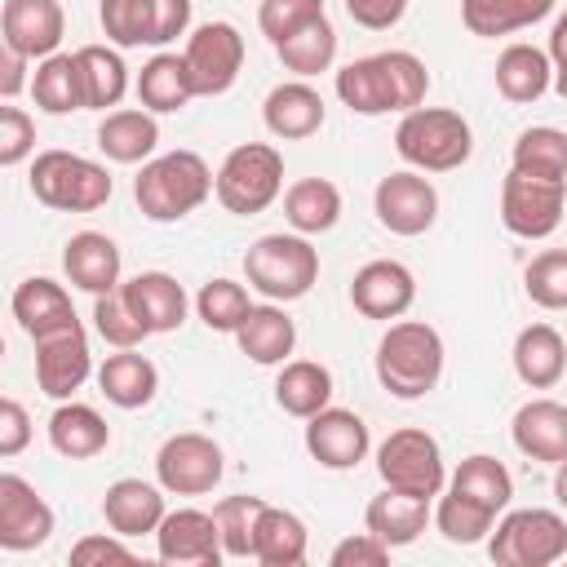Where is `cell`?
Returning <instances> with one entry per match:
<instances>
[{
    "label": "cell",
    "mask_w": 567,
    "mask_h": 567,
    "mask_svg": "<svg viewBox=\"0 0 567 567\" xmlns=\"http://www.w3.org/2000/svg\"><path fill=\"white\" fill-rule=\"evenodd\" d=\"M425 93H430V71L408 49L368 53L337 71V97L354 115H390V111L408 115L425 106Z\"/></svg>",
    "instance_id": "1"
},
{
    "label": "cell",
    "mask_w": 567,
    "mask_h": 567,
    "mask_svg": "<svg viewBox=\"0 0 567 567\" xmlns=\"http://www.w3.org/2000/svg\"><path fill=\"white\" fill-rule=\"evenodd\" d=\"M217 186V173L204 164L199 151H164L142 164L133 177V199L151 221H182L190 217Z\"/></svg>",
    "instance_id": "2"
},
{
    "label": "cell",
    "mask_w": 567,
    "mask_h": 567,
    "mask_svg": "<svg viewBox=\"0 0 567 567\" xmlns=\"http://www.w3.org/2000/svg\"><path fill=\"white\" fill-rule=\"evenodd\" d=\"M443 337L425 319H399L377 341V381L394 399H425L443 381Z\"/></svg>",
    "instance_id": "3"
},
{
    "label": "cell",
    "mask_w": 567,
    "mask_h": 567,
    "mask_svg": "<svg viewBox=\"0 0 567 567\" xmlns=\"http://www.w3.org/2000/svg\"><path fill=\"white\" fill-rule=\"evenodd\" d=\"M394 151L408 168H421V173H452L470 159L474 151V133H470V120L461 111H447V106H416L399 120L394 128Z\"/></svg>",
    "instance_id": "4"
},
{
    "label": "cell",
    "mask_w": 567,
    "mask_h": 567,
    "mask_svg": "<svg viewBox=\"0 0 567 567\" xmlns=\"http://www.w3.org/2000/svg\"><path fill=\"white\" fill-rule=\"evenodd\" d=\"M244 279L266 301H297L319 284V248L310 235H261L244 252Z\"/></svg>",
    "instance_id": "5"
},
{
    "label": "cell",
    "mask_w": 567,
    "mask_h": 567,
    "mask_svg": "<svg viewBox=\"0 0 567 567\" xmlns=\"http://www.w3.org/2000/svg\"><path fill=\"white\" fill-rule=\"evenodd\" d=\"M115 182L106 173V164L84 159L75 151H40L31 164V195L44 208L58 213H93L111 199Z\"/></svg>",
    "instance_id": "6"
},
{
    "label": "cell",
    "mask_w": 567,
    "mask_h": 567,
    "mask_svg": "<svg viewBox=\"0 0 567 567\" xmlns=\"http://www.w3.org/2000/svg\"><path fill=\"white\" fill-rule=\"evenodd\" d=\"M284 190V155L270 142H244L235 146L217 168V204L235 217L266 213Z\"/></svg>",
    "instance_id": "7"
},
{
    "label": "cell",
    "mask_w": 567,
    "mask_h": 567,
    "mask_svg": "<svg viewBox=\"0 0 567 567\" xmlns=\"http://www.w3.org/2000/svg\"><path fill=\"white\" fill-rule=\"evenodd\" d=\"M487 554L496 567H549L567 554V518L558 509H509L492 536Z\"/></svg>",
    "instance_id": "8"
},
{
    "label": "cell",
    "mask_w": 567,
    "mask_h": 567,
    "mask_svg": "<svg viewBox=\"0 0 567 567\" xmlns=\"http://www.w3.org/2000/svg\"><path fill=\"white\" fill-rule=\"evenodd\" d=\"M377 474L385 487L412 492V496H439L447 487V465H443V447L430 430L403 425L394 434L381 439L377 447Z\"/></svg>",
    "instance_id": "9"
},
{
    "label": "cell",
    "mask_w": 567,
    "mask_h": 567,
    "mask_svg": "<svg viewBox=\"0 0 567 567\" xmlns=\"http://www.w3.org/2000/svg\"><path fill=\"white\" fill-rule=\"evenodd\" d=\"M567 213V182L509 168L501 182V221L518 239H549Z\"/></svg>",
    "instance_id": "10"
},
{
    "label": "cell",
    "mask_w": 567,
    "mask_h": 567,
    "mask_svg": "<svg viewBox=\"0 0 567 567\" xmlns=\"http://www.w3.org/2000/svg\"><path fill=\"white\" fill-rule=\"evenodd\" d=\"M221 474H226V456L199 430H182L164 439V447L155 452V483L173 496H208L221 483Z\"/></svg>",
    "instance_id": "11"
},
{
    "label": "cell",
    "mask_w": 567,
    "mask_h": 567,
    "mask_svg": "<svg viewBox=\"0 0 567 567\" xmlns=\"http://www.w3.org/2000/svg\"><path fill=\"white\" fill-rule=\"evenodd\" d=\"M372 213H377V221L390 235L412 239V235H425L434 226V217H439V190H434V182L421 168H399V173H390V177L377 182Z\"/></svg>",
    "instance_id": "12"
},
{
    "label": "cell",
    "mask_w": 567,
    "mask_h": 567,
    "mask_svg": "<svg viewBox=\"0 0 567 567\" xmlns=\"http://www.w3.org/2000/svg\"><path fill=\"white\" fill-rule=\"evenodd\" d=\"M186 66H190V80H195V93L199 97H217L226 93L239 71H244V35L235 22H204L190 31L186 49H182Z\"/></svg>",
    "instance_id": "13"
},
{
    "label": "cell",
    "mask_w": 567,
    "mask_h": 567,
    "mask_svg": "<svg viewBox=\"0 0 567 567\" xmlns=\"http://www.w3.org/2000/svg\"><path fill=\"white\" fill-rule=\"evenodd\" d=\"M93 372V354H89V332L84 323H66L58 332L35 337V385L49 399H71Z\"/></svg>",
    "instance_id": "14"
},
{
    "label": "cell",
    "mask_w": 567,
    "mask_h": 567,
    "mask_svg": "<svg viewBox=\"0 0 567 567\" xmlns=\"http://www.w3.org/2000/svg\"><path fill=\"white\" fill-rule=\"evenodd\" d=\"M155 554L159 563H173V567H217L226 558L221 527L208 509H195V505L173 509L155 532Z\"/></svg>",
    "instance_id": "15"
},
{
    "label": "cell",
    "mask_w": 567,
    "mask_h": 567,
    "mask_svg": "<svg viewBox=\"0 0 567 567\" xmlns=\"http://www.w3.org/2000/svg\"><path fill=\"white\" fill-rule=\"evenodd\" d=\"M416 301V275L394 261V257H377L368 266L354 270L350 279V306L363 315V319H403Z\"/></svg>",
    "instance_id": "16"
},
{
    "label": "cell",
    "mask_w": 567,
    "mask_h": 567,
    "mask_svg": "<svg viewBox=\"0 0 567 567\" xmlns=\"http://www.w3.org/2000/svg\"><path fill=\"white\" fill-rule=\"evenodd\" d=\"M49 536H53L49 501L22 474H0V549L27 554L40 549Z\"/></svg>",
    "instance_id": "17"
},
{
    "label": "cell",
    "mask_w": 567,
    "mask_h": 567,
    "mask_svg": "<svg viewBox=\"0 0 567 567\" xmlns=\"http://www.w3.org/2000/svg\"><path fill=\"white\" fill-rule=\"evenodd\" d=\"M372 447L368 421L350 408H323L306 421V452L323 465V470H354Z\"/></svg>",
    "instance_id": "18"
},
{
    "label": "cell",
    "mask_w": 567,
    "mask_h": 567,
    "mask_svg": "<svg viewBox=\"0 0 567 567\" xmlns=\"http://www.w3.org/2000/svg\"><path fill=\"white\" fill-rule=\"evenodd\" d=\"M66 31V13L58 0H4L0 9V35L4 49L27 53L31 62H44L58 53Z\"/></svg>",
    "instance_id": "19"
},
{
    "label": "cell",
    "mask_w": 567,
    "mask_h": 567,
    "mask_svg": "<svg viewBox=\"0 0 567 567\" xmlns=\"http://www.w3.org/2000/svg\"><path fill=\"white\" fill-rule=\"evenodd\" d=\"M323 115H328V106H323L319 89L306 84V80H284V84H275V89L266 93V102H261L266 128H270L275 137H284V142L315 137V133L323 128Z\"/></svg>",
    "instance_id": "20"
},
{
    "label": "cell",
    "mask_w": 567,
    "mask_h": 567,
    "mask_svg": "<svg viewBox=\"0 0 567 567\" xmlns=\"http://www.w3.org/2000/svg\"><path fill=\"white\" fill-rule=\"evenodd\" d=\"M120 288H124L133 315L146 323L151 337H155V332H177V328L186 323L190 297H186V288H182L173 275H164V270H142V275L124 279Z\"/></svg>",
    "instance_id": "21"
},
{
    "label": "cell",
    "mask_w": 567,
    "mask_h": 567,
    "mask_svg": "<svg viewBox=\"0 0 567 567\" xmlns=\"http://www.w3.org/2000/svg\"><path fill=\"white\" fill-rule=\"evenodd\" d=\"M164 487L146 478H115L102 496V518L120 536H155L164 523Z\"/></svg>",
    "instance_id": "22"
},
{
    "label": "cell",
    "mask_w": 567,
    "mask_h": 567,
    "mask_svg": "<svg viewBox=\"0 0 567 567\" xmlns=\"http://www.w3.org/2000/svg\"><path fill=\"white\" fill-rule=\"evenodd\" d=\"M509 434H514V447L532 461H545V465L567 461V403L558 399L523 403L509 421Z\"/></svg>",
    "instance_id": "23"
},
{
    "label": "cell",
    "mask_w": 567,
    "mask_h": 567,
    "mask_svg": "<svg viewBox=\"0 0 567 567\" xmlns=\"http://www.w3.org/2000/svg\"><path fill=\"white\" fill-rule=\"evenodd\" d=\"M120 248H115V239L111 235H102V230H80V235H71L66 239V248H62V270H66V279L80 288V292H93V297H102V292H111V288H120L124 279H120Z\"/></svg>",
    "instance_id": "24"
},
{
    "label": "cell",
    "mask_w": 567,
    "mask_h": 567,
    "mask_svg": "<svg viewBox=\"0 0 567 567\" xmlns=\"http://www.w3.org/2000/svg\"><path fill=\"white\" fill-rule=\"evenodd\" d=\"M363 523H368V532L381 536L390 549H403V545H412V540L434 523V505H430V496H412V492L385 487L381 496L368 501Z\"/></svg>",
    "instance_id": "25"
},
{
    "label": "cell",
    "mask_w": 567,
    "mask_h": 567,
    "mask_svg": "<svg viewBox=\"0 0 567 567\" xmlns=\"http://www.w3.org/2000/svg\"><path fill=\"white\" fill-rule=\"evenodd\" d=\"M9 310H13L18 328H22L31 341L44 337V332H58V328H66V323H75V306H71L66 288H62L58 279H49V275L22 279V284L13 288Z\"/></svg>",
    "instance_id": "26"
},
{
    "label": "cell",
    "mask_w": 567,
    "mask_h": 567,
    "mask_svg": "<svg viewBox=\"0 0 567 567\" xmlns=\"http://www.w3.org/2000/svg\"><path fill=\"white\" fill-rule=\"evenodd\" d=\"M514 372L532 390H554L567 372V341L554 323H527L514 337Z\"/></svg>",
    "instance_id": "27"
},
{
    "label": "cell",
    "mask_w": 567,
    "mask_h": 567,
    "mask_svg": "<svg viewBox=\"0 0 567 567\" xmlns=\"http://www.w3.org/2000/svg\"><path fill=\"white\" fill-rule=\"evenodd\" d=\"M111 443V425L97 408L89 403H75V399H62L49 416V447L66 461H93L97 452H106Z\"/></svg>",
    "instance_id": "28"
},
{
    "label": "cell",
    "mask_w": 567,
    "mask_h": 567,
    "mask_svg": "<svg viewBox=\"0 0 567 567\" xmlns=\"http://www.w3.org/2000/svg\"><path fill=\"white\" fill-rule=\"evenodd\" d=\"M235 346H239V354H248V359L261 363V368L288 363V354H292V346H297V323L288 319V310H284L279 301L252 306L248 319H244L239 332H235Z\"/></svg>",
    "instance_id": "29"
},
{
    "label": "cell",
    "mask_w": 567,
    "mask_h": 567,
    "mask_svg": "<svg viewBox=\"0 0 567 567\" xmlns=\"http://www.w3.org/2000/svg\"><path fill=\"white\" fill-rule=\"evenodd\" d=\"M159 146V124L155 115L142 106H124V111H106V120L97 124V151L111 164H146Z\"/></svg>",
    "instance_id": "30"
},
{
    "label": "cell",
    "mask_w": 567,
    "mask_h": 567,
    "mask_svg": "<svg viewBox=\"0 0 567 567\" xmlns=\"http://www.w3.org/2000/svg\"><path fill=\"white\" fill-rule=\"evenodd\" d=\"M97 390L106 394V403H115L124 412L146 408L155 399V390H159V368L146 354H137V346L133 350H115L97 368Z\"/></svg>",
    "instance_id": "31"
},
{
    "label": "cell",
    "mask_w": 567,
    "mask_h": 567,
    "mask_svg": "<svg viewBox=\"0 0 567 567\" xmlns=\"http://www.w3.org/2000/svg\"><path fill=\"white\" fill-rule=\"evenodd\" d=\"M554 84V62H549V49H536V44H509L501 58H496V93L514 106H527L536 102L545 89Z\"/></svg>",
    "instance_id": "32"
},
{
    "label": "cell",
    "mask_w": 567,
    "mask_h": 567,
    "mask_svg": "<svg viewBox=\"0 0 567 567\" xmlns=\"http://www.w3.org/2000/svg\"><path fill=\"white\" fill-rule=\"evenodd\" d=\"M195 93V80H190V66L182 53H155L142 71H137V102L151 111V115H177Z\"/></svg>",
    "instance_id": "33"
},
{
    "label": "cell",
    "mask_w": 567,
    "mask_h": 567,
    "mask_svg": "<svg viewBox=\"0 0 567 567\" xmlns=\"http://www.w3.org/2000/svg\"><path fill=\"white\" fill-rule=\"evenodd\" d=\"M306 545H310V532L306 523L284 509V505H270L257 514V536H252V558L261 567H297L306 563Z\"/></svg>",
    "instance_id": "34"
},
{
    "label": "cell",
    "mask_w": 567,
    "mask_h": 567,
    "mask_svg": "<svg viewBox=\"0 0 567 567\" xmlns=\"http://www.w3.org/2000/svg\"><path fill=\"white\" fill-rule=\"evenodd\" d=\"M275 403L288 416L310 421L315 412H323L332 403V372L315 359H288L275 377Z\"/></svg>",
    "instance_id": "35"
},
{
    "label": "cell",
    "mask_w": 567,
    "mask_h": 567,
    "mask_svg": "<svg viewBox=\"0 0 567 567\" xmlns=\"http://www.w3.org/2000/svg\"><path fill=\"white\" fill-rule=\"evenodd\" d=\"M447 492H456V496L483 505L487 514H505L509 501H514V478H509V470H505L496 456L474 452V456H465V461L452 470Z\"/></svg>",
    "instance_id": "36"
},
{
    "label": "cell",
    "mask_w": 567,
    "mask_h": 567,
    "mask_svg": "<svg viewBox=\"0 0 567 567\" xmlns=\"http://www.w3.org/2000/svg\"><path fill=\"white\" fill-rule=\"evenodd\" d=\"M558 0H461V22L470 35L496 40L523 27H536L540 18L554 13Z\"/></svg>",
    "instance_id": "37"
},
{
    "label": "cell",
    "mask_w": 567,
    "mask_h": 567,
    "mask_svg": "<svg viewBox=\"0 0 567 567\" xmlns=\"http://www.w3.org/2000/svg\"><path fill=\"white\" fill-rule=\"evenodd\" d=\"M31 97H35V106L44 115L89 111L84 106V80H80L75 53H53V58L35 62V71H31Z\"/></svg>",
    "instance_id": "38"
},
{
    "label": "cell",
    "mask_w": 567,
    "mask_h": 567,
    "mask_svg": "<svg viewBox=\"0 0 567 567\" xmlns=\"http://www.w3.org/2000/svg\"><path fill=\"white\" fill-rule=\"evenodd\" d=\"M284 217L297 235H323L341 217V190L328 177H301L284 190Z\"/></svg>",
    "instance_id": "39"
},
{
    "label": "cell",
    "mask_w": 567,
    "mask_h": 567,
    "mask_svg": "<svg viewBox=\"0 0 567 567\" xmlns=\"http://www.w3.org/2000/svg\"><path fill=\"white\" fill-rule=\"evenodd\" d=\"M75 62H80V80H84V106L89 111L120 106V97L128 93V66H124L120 49L84 44V49H75Z\"/></svg>",
    "instance_id": "40"
},
{
    "label": "cell",
    "mask_w": 567,
    "mask_h": 567,
    "mask_svg": "<svg viewBox=\"0 0 567 567\" xmlns=\"http://www.w3.org/2000/svg\"><path fill=\"white\" fill-rule=\"evenodd\" d=\"M275 53H279V62H284L297 80H310V75H319V71H328V66L337 62V27H332L328 13H323V18H315L310 27H301L297 35H288L284 44H275Z\"/></svg>",
    "instance_id": "41"
},
{
    "label": "cell",
    "mask_w": 567,
    "mask_h": 567,
    "mask_svg": "<svg viewBox=\"0 0 567 567\" xmlns=\"http://www.w3.org/2000/svg\"><path fill=\"white\" fill-rule=\"evenodd\" d=\"M509 168L532 173V177L567 182V133H563V128H554V124L523 128V133H518V142H514Z\"/></svg>",
    "instance_id": "42"
},
{
    "label": "cell",
    "mask_w": 567,
    "mask_h": 567,
    "mask_svg": "<svg viewBox=\"0 0 567 567\" xmlns=\"http://www.w3.org/2000/svg\"><path fill=\"white\" fill-rule=\"evenodd\" d=\"M434 527L443 532V540L452 545H478L492 536L496 527V514H487L483 505L456 496V492H439V505H434Z\"/></svg>",
    "instance_id": "43"
},
{
    "label": "cell",
    "mask_w": 567,
    "mask_h": 567,
    "mask_svg": "<svg viewBox=\"0 0 567 567\" xmlns=\"http://www.w3.org/2000/svg\"><path fill=\"white\" fill-rule=\"evenodd\" d=\"M248 310H252L248 288L235 284V279H208L199 288V297H195V315L213 332H239V323L248 319Z\"/></svg>",
    "instance_id": "44"
},
{
    "label": "cell",
    "mask_w": 567,
    "mask_h": 567,
    "mask_svg": "<svg viewBox=\"0 0 567 567\" xmlns=\"http://www.w3.org/2000/svg\"><path fill=\"white\" fill-rule=\"evenodd\" d=\"M93 328H97V337H102L106 346H115V350H133V346H142V341L151 337L146 323L133 315L124 288H111V292L93 297Z\"/></svg>",
    "instance_id": "45"
},
{
    "label": "cell",
    "mask_w": 567,
    "mask_h": 567,
    "mask_svg": "<svg viewBox=\"0 0 567 567\" xmlns=\"http://www.w3.org/2000/svg\"><path fill=\"white\" fill-rule=\"evenodd\" d=\"M261 509H266L261 496H226V501L213 505L226 558H252V536H257V514Z\"/></svg>",
    "instance_id": "46"
},
{
    "label": "cell",
    "mask_w": 567,
    "mask_h": 567,
    "mask_svg": "<svg viewBox=\"0 0 567 567\" xmlns=\"http://www.w3.org/2000/svg\"><path fill=\"white\" fill-rule=\"evenodd\" d=\"M523 288L540 310H567V248H545L527 261Z\"/></svg>",
    "instance_id": "47"
},
{
    "label": "cell",
    "mask_w": 567,
    "mask_h": 567,
    "mask_svg": "<svg viewBox=\"0 0 567 567\" xmlns=\"http://www.w3.org/2000/svg\"><path fill=\"white\" fill-rule=\"evenodd\" d=\"M97 22L115 49L151 44V0H102Z\"/></svg>",
    "instance_id": "48"
},
{
    "label": "cell",
    "mask_w": 567,
    "mask_h": 567,
    "mask_svg": "<svg viewBox=\"0 0 567 567\" xmlns=\"http://www.w3.org/2000/svg\"><path fill=\"white\" fill-rule=\"evenodd\" d=\"M323 13H328L323 0H261L257 4V27L270 44H284L288 35H297L301 27H310Z\"/></svg>",
    "instance_id": "49"
},
{
    "label": "cell",
    "mask_w": 567,
    "mask_h": 567,
    "mask_svg": "<svg viewBox=\"0 0 567 567\" xmlns=\"http://www.w3.org/2000/svg\"><path fill=\"white\" fill-rule=\"evenodd\" d=\"M31 151H35V120L22 106L4 102L0 106V168H18Z\"/></svg>",
    "instance_id": "50"
},
{
    "label": "cell",
    "mask_w": 567,
    "mask_h": 567,
    "mask_svg": "<svg viewBox=\"0 0 567 567\" xmlns=\"http://www.w3.org/2000/svg\"><path fill=\"white\" fill-rule=\"evenodd\" d=\"M385 558H390V545H385L381 536H372V532L346 536V540H337V549L328 554L332 567H381Z\"/></svg>",
    "instance_id": "51"
},
{
    "label": "cell",
    "mask_w": 567,
    "mask_h": 567,
    "mask_svg": "<svg viewBox=\"0 0 567 567\" xmlns=\"http://www.w3.org/2000/svg\"><path fill=\"white\" fill-rule=\"evenodd\" d=\"M71 563H75V567H93V563H133V549L124 545L120 532H111V536L93 532V536H80V540L71 545Z\"/></svg>",
    "instance_id": "52"
},
{
    "label": "cell",
    "mask_w": 567,
    "mask_h": 567,
    "mask_svg": "<svg viewBox=\"0 0 567 567\" xmlns=\"http://www.w3.org/2000/svg\"><path fill=\"white\" fill-rule=\"evenodd\" d=\"M190 27V0H151V44H168L186 35Z\"/></svg>",
    "instance_id": "53"
},
{
    "label": "cell",
    "mask_w": 567,
    "mask_h": 567,
    "mask_svg": "<svg viewBox=\"0 0 567 567\" xmlns=\"http://www.w3.org/2000/svg\"><path fill=\"white\" fill-rule=\"evenodd\" d=\"M346 13L368 31H390L408 13V0H346Z\"/></svg>",
    "instance_id": "54"
},
{
    "label": "cell",
    "mask_w": 567,
    "mask_h": 567,
    "mask_svg": "<svg viewBox=\"0 0 567 567\" xmlns=\"http://www.w3.org/2000/svg\"><path fill=\"white\" fill-rule=\"evenodd\" d=\"M27 443H31V416H27V408H22L18 399H4V403H0V456L9 461V456H18Z\"/></svg>",
    "instance_id": "55"
},
{
    "label": "cell",
    "mask_w": 567,
    "mask_h": 567,
    "mask_svg": "<svg viewBox=\"0 0 567 567\" xmlns=\"http://www.w3.org/2000/svg\"><path fill=\"white\" fill-rule=\"evenodd\" d=\"M27 62H31V58L18 53V49H4V53H0V97H4V102H13V97L22 93V84H31V80H27Z\"/></svg>",
    "instance_id": "56"
},
{
    "label": "cell",
    "mask_w": 567,
    "mask_h": 567,
    "mask_svg": "<svg viewBox=\"0 0 567 567\" xmlns=\"http://www.w3.org/2000/svg\"><path fill=\"white\" fill-rule=\"evenodd\" d=\"M549 62H554V89L567 97V13H558L549 31Z\"/></svg>",
    "instance_id": "57"
},
{
    "label": "cell",
    "mask_w": 567,
    "mask_h": 567,
    "mask_svg": "<svg viewBox=\"0 0 567 567\" xmlns=\"http://www.w3.org/2000/svg\"><path fill=\"white\" fill-rule=\"evenodd\" d=\"M554 501L567 509V461H558V465H554Z\"/></svg>",
    "instance_id": "58"
}]
</instances>
